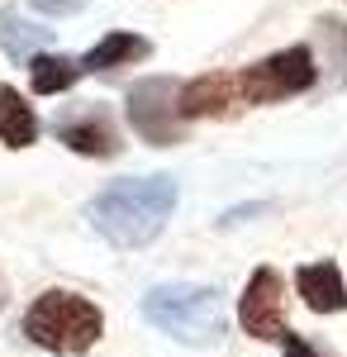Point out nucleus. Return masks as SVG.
I'll return each instance as SVG.
<instances>
[{
	"instance_id": "nucleus-17",
	"label": "nucleus",
	"mask_w": 347,
	"mask_h": 357,
	"mask_svg": "<svg viewBox=\"0 0 347 357\" xmlns=\"http://www.w3.org/2000/svg\"><path fill=\"white\" fill-rule=\"evenodd\" d=\"M5 301H10V296H5V291H0V310H5Z\"/></svg>"
},
{
	"instance_id": "nucleus-6",
	"label": "nucleus",
	"mask_w": 347,
	"mask_h": 357,
	"mask_svg": "<svg viewBox=\"0 0 347 357\" xmlns=\"http://www.w3.org/2000/svg\"><path fill=\"white\" fill-rule=\"evenodd\" d=\"M238 329L257 343H281L291 324H286V276L276 267H257L247 276L238 296Z\"/></svg>"
},
{
	"instance_id": "nucleus-1",
	"label": "nucleus",
	"mask_w": 347,
	"mask_h": 357,
	"mask_svg": "<svg viewBox=\"0 0 347 357\" xmlns=\"http://www.w3.org/2000/svg\"><path fill=\"white\" fill-rule=\"evenodd\" d=\"M176 200H181L176 176H119L86 200V220L109 248L138 252L157 243L167 220L176 215Z\"/></svg>"
},
{
	"instance_id": "nucleus-9",
	"label": "nucleus",
	"mask_w": 347,
	"mask_h": 357,
	"mask_svg": "<svg viewBox=\"0 0 347 357\" xmlns=\"http://www.w3.org/2000/svg\"><path fill=\"white\" fill-rule=\"evenodd\" d=\"M295 296L304 301V310H314V314H343L347 310V281L338 272V262L333 257H319V262L295 267Z\"/></svg>"
},
{
	"instance_id": "nucleus-3",
	"label": "nucleus",
	"mask_w": 347,
	"mask_h": 357,
	"mask_svg": "<svg viewBox=\"0 0 347 357\" xmlns=\"http://www.w3.org/2000/svg\"><path fill=\"white\" fill-rule=\"evenodd\" d=\"M20 333L33 348H43V353H53V357H86L100 343V333H105V314H100L95 301L53 286V291H43V296L29 301Z\"/></svg>"
},
{
	"instance_id": "nucleus-8",
	"label": "nucleus",
	"mask_w": 347,
	"mask_h": 357,
	"mask_svg": "<svg viewBox=\"0 0 347 357\" xmlns=\"http://www.w3.org/2000/svg\"><path fill=\"white\" fill-rule=\"evenodd\" d=\"M242 110L238 91H233V72H200L181 82V96H176V114L195 124V119H224V114Z\"/></svg>"
},
{
	"instance_id": "nucleus-12",
	"label": "nucleus",
	"mask_w": 347,
	"mask_h": 357,
	"mask_svg": "<svg viewBox=\"0 0 347 357\" xmlns=\"http://www.w3.org/2000/svg\"><path fill=\"white\" fill-rule=\"evenodd\" d=\"M48 43H53V29L24 20L20 10H0V53H5V57L29 62V57L48 53Z\"/></svg>"
},
{
	"instance_id": "nucleus-11",
	"label": "nucleus",
	"mask_w": 347,
	"mask_h": 357,
	"mask_svg": "<svg viewBox=\"0 0 347 357\" xmlns=\"http://www.w3.org/2000/svg\"><path fill=\"white\" fill-rule=\"evenodd\" d=\"M314 57H319L323 91H347V20L343 15H319L314 20Z\"/></svg>"
},
{
	"instance_id": "nucleus-2",
	"label": "nucleus",
	"mask_w": 347,
	"mask_h": 357,
	"mask_svg": "<svg viewBox=\"0 0 347 357\" xmlns=\"http://www.w3.org/2000/svg\"><path fill=\"white\" fill-rule=\"evenodd\" d=\"M143 319L157 324L181 348H219L229 338V301L205 281H162L143 291Z\"/></svg>"
},
{
	"instance_id": "nucleus-4",
	"label": "nucleus",
	"mask_w": 347,
	"mask_h": 357,
	"mask_svg": "<svg viewBox=\"0 0 347 357\" xmlns=\"http://www.w3.org/2000/svg\"><path fill=\"white\" fill-rule=\"evenodd\" d=\"M233 91H238V105H281L295 96H309V91H319V57L309 43L276 48V53L238 67Z\"/></svg>"
},
{
	"instance_id": "nucleus-14",
	"label": "nucleus",
	"mask_w": 347,
	"mask_h": 357,
	"mask_svg": "<svg viewBox=\"0 0 347 357\" xmlns=\"http://www.w3.org/2000/svg\"><path fill=\"white\" fill-rule=\"evenodd\" d=\"M81 82V62L67 53H38L29 57V86L33 96H62Z\"/></svg>"
},
{
	"instance_id": "nucleus-13",
	"label": "nucleus",
	"mask_w": 347,
	"mask_h": 357,
	"mask_svg": "<svg viewBox=\"0 0 347 357\" xmlns=\"http://www.w3.org/2000/svg\"><path fill=\"white\" fill-rule=\"evenodd\" d=\"M38 129L43 124H38L33 105H29L15 86H0V143L5 148H29L38 138Z\"/></svg>"
},
{
	"instance_id": "nucleus-16",
	"label": "nucleus",
	"mask_w": 347,
	"mask_h": 357,
	"mask_svg": "<svg viewBox=\"0 0 347 357\" xmlns=\"http://www.w3.org/2000/svg\"><path fill=\"white\" fill-rule=\"evenodd\" d=\"M281 357H328L319 348V343H309V338H304V333H286V338H281Z\"/></svg>"
},
{
	"instance_id": "nucleus-10",
	"label": "nucleus",
	"mask_w": 347,
	"mask_h": 357,
	"mask_svg": "<svg viewBox=\"0 0 347 357\" xmlns=\"http://www.w3.org/2000/svg\"><path fill=\"white\" fill-rule=\"evenodd\" d=\"M153 57V43L134 33V29H109L105 38L91 48V53H81V77H105L114 67H134V62H148Z\"/></svg>"
},
{
	"instance_id": "nucleus-15",
	"label": "nucleus",
	"mask_w": 347,
	"mask_h": 357,
	"mask_svg": "<svg viewBox=\"0 0 347 357\" xmlns=\"http://www.w3.org/2000/svg\"><path fill=\"white\" fill-rule=\"evenodd\" d=\"M91 0H29V10L33 15H43V20H72V15H81Z\"/></svg>"
},
{
	"instance_id": "nucleus-5",
	"label": "nucleus",
	"mask_w": 347,
	"mask_h": 357,
	"mask_svg": "<svg viewBox=\"0 0 347 357\" xmlns=\"http://www.w3.org/2000/svg\"><path fill=\"white\" fill-rule=\"evenodd\" d=\"M176 96H181V82L167 77V72L143 77V82L129 86L124 114H129V129L148 148H176V143H186V119L176 114Z\"/></svg>"
},
{
	"instance_id": "nucleus-7",
	"label": "nucleus",
	"mask_w": 347,
	"mask_h": 357,
	"mask_svg": "<svg viewBox=\"0 0 347 357\" xmlns=\"http://www.w3.org/2000/svg\"><path fill=\"white\" fill-rule=\"evenodd\" d=\"M53 138L67 153H77V158H114L124 148L119 119H114V110H109L105 100H86V105L62 110L53 119Z\"/></svg>"
}]
</instances>
